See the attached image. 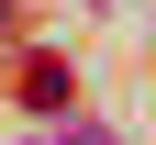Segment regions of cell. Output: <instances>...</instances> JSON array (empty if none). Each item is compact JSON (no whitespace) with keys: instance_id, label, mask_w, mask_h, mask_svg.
<instances>
[{"instance_id":"cell-1","label":"cell","mask_w":156,"mask_h":145,"mask_svg":"<svg viewBox=\"0 0 156 145\" xmlns=\"http://www.w3.org/2000/svg\"><path fill=\"white\" fill-rule=\"evenodd\" d=\"M67 145H101V134H67Z\"/></svg>"}]
</instances>
